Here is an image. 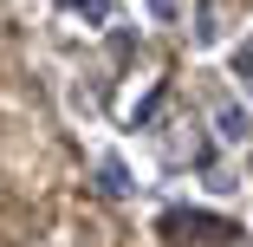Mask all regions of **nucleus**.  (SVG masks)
<instances>
[{"mask_svg": "<svg viewBox=\"0 0 253 247\" xmlns=\"http://www.w3.org/2000/svg\"><path fill=\"white\" fill-rule=\"evenodd\" d=\"M214 130H221L227 143H247V137H253V117L234 104V98H221V104H214Z\"/></svg>", "mask_w": 253, "mask_h": 247, "instance_id": "nucleus-2", "label": "nucleus"}, {"mask_svg": "<svg viewBox=\"0 0 253 247\" xmlns=\"http://www.w3.org/2000/svg\"><path fill=\"white\" fill-rule=\"evenodd\" d=\"M234 78L247 85V98H253V39H240L234 46Z\"/></svg>", "mask_w": 253, "mask_h": 247, "instance_id": "nucleus-3", "label": "nucleus"}, {"mask_svg": "<svg viewBox=\"0 0 253 247\" xmlns=\"http://www.w3.org/2000/svg\"><path fill=\"white\" fill-rule=\"evenodd\" d=\"M97 176H104V195H124V163H117V156L97 163Z\"/></svg>", "mask_w": 253, "mask_h": 247, "instance_id": "nucleus-5", "label": "nucleus"}, {"mask_svg": "<svg viewBox=\"0 0 253 247\" xmlns=\"http://www.w3.org/2000/svg\"><path fill=\"white\" fill-rule=\"evenodd\" d=\"M59 7H72V13H84L91 26H104V20H111V0H59Z\"/></svg>", "mask_w": 253, "mask_h": 247, "instance_id": "nucleus-4", "label": "nucleus"}, {"mask_svg": "<svg viewBox=\"0 0 253 247\" xmlns=\"http://www.w3.org/2000/svg\"><path fill=\"white\" fill-rule=\"evenodd\" d=\"M149 13H156V20H175V13H182V0H149Z\"/></svg>", "mask_w": 253, "mask_h": 247, "instance_id": "nucleus-6", "label": "nucleus"}, {"mask_svg": "<svg viewBox=\"0 0 253 247\" xmlns=\"http://www.w3.org/2000/svg\"><path fill=\"white\" fill-rule=\"evenodd\" d=\"M163 228H175L182 241H227V234H234L227 221H214V215H188V208H175V215H169Z\"/></svg>", "mask_w": 253, "mask_h": 247, "instance_id": "nucleus-1", "label": "nucleus"}]
</instances>
